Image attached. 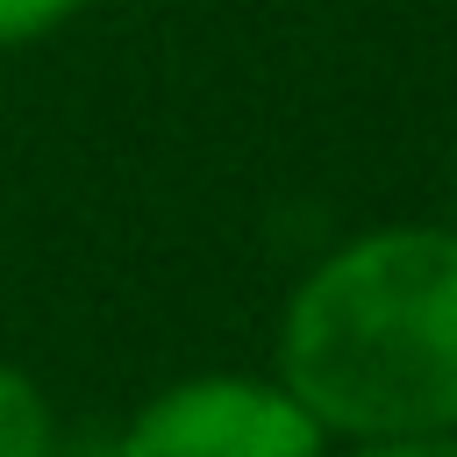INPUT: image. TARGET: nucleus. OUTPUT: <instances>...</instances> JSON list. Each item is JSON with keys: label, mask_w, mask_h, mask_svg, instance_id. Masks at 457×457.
Returning <instances> with one entry per match:
<instances>
[{"label": "nucleus", "mask_w": 457, "mask_h": 457, "mask_svg": "<svg viewBox=\"0 0 457 457\" xmlns=\"http://www.w3.org/2000/svg\"><path fill=\"white\" fill-rule=\"evenodd\" d=\"M271 378L336 443L457 428V228L386 221L300 271Z\"/></svg>", "instance_id": "obj_1"}, {"label": "nucleus", "mask_w": 457, "mask_h": 457, "mask_svg": "<svg viewBox=\"0 0 457 457\" xmlns=\"http://www.w3.org/2000/svg\"><path fill=\"white\" fill-rule=\"evenodd\" d=\"M114 457H328V436L278 378L193 371L114 428Z\"/></svg>", "instance_id": "obj_2"}, {"label": "nucleus", "mask_w": 457, "mask_h": 457, "mask_svg": "<svg viewBox=\"0 0 457 457\" xmlns=\"http://www.w3.org/2000/svg\"><path fill=\"white\" fill-rule=\"evenodd\" d=\"M57 407H50V393L21 371V364H7L0 357V457H57Z\"/></svg>", "instance_id": "obj_3"}, {"label": "nucleus", "mask_w": 457, "mask_h": 457, "mask_svg": "<svg viewBox=\"0 0 457 457\" xmlns=\"http://www.w3.org/2000/svg\"><path fill=\"white\" fill-rule=\"evenodd\" d=\"M86 0H0V50H29L43 36H57Z\"/></svg>", "instance_id": "obj_4"}, {"label": "nucleus", "mask_w": 457, "mask_h": 457, "mask_svg": "<svg viewBox=\"0 0 457 457\" xmlns=\"http://www.w3.org/2000/svg\"><path fill=\"white\" fill-rule=\"evenodd\" d=\"M343 457H457V428H450V436H386V443H350Z\"/></svg>", "instance_id": "obj_5"}]
</instances>
